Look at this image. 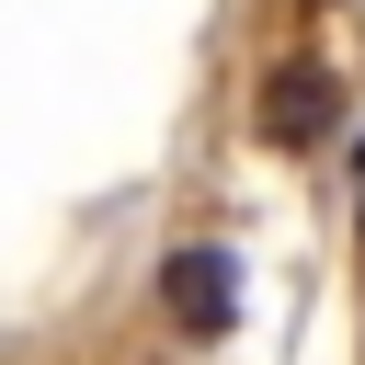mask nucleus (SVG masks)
<instances>
[{"label":"nucleus","mask_w":365,"mask_h":365,"mask_svg":"<svg viewBox=\"0 0 365 365\" xmlns=\"http://www.w3.org/2000/svg\"><path fill=\"white\" fill-rule=\"evenodd\" d=\"M251 125H262V148H319V137L342 125V68H331V57H274Z\"/></svg>","instance_id":"obj_1"},{"label":"nucleus","mask_w":365,"mask_h":365,"mask_svg":"<svg viewBox=\"0 0 365 365\" xmlns=\"http://www.w3.org/2000/svg\"><path fill=\"white\" fill-rule=\"evenodd\" d=\"M160 319H171L182 342H228V319H240V251L182 240V251L160 262Z\"/></svg>","instance_id":"obj_2"}]
</instances>
